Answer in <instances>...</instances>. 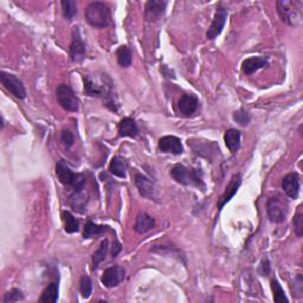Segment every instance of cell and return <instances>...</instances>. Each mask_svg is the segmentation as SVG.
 I'll return each mask as SVG.
<instances>
[{"instance_id":"4dcf8cb0","label":"cell","mask_w":303,"mask_h":303,"mask_svg":"<svg viewBox=\"0 0 303 303\" xmlns=\"http://www.w3.org/2000/svg\"><path fill=\"white\" fill-rule=\"evenodd\" d=\"M70 199H71L70 201H71L73 209L80 212H83V209H85V204H87V199L83 196L82 191H75Z\"/></svg>"},{"instance_id":"3957f363","label":"cell","mask_w":303,"mask_h":303,"mask_svg":"<svg viewBox=\"0 0 303 303\" xmlns=\"http://www.w3.org/2000/svg\"><path fill=\"white\" fill-rule=\"evenodd\" d=\"M303 3L300 0H279L277 2V12L282 22L290 26H297L302 22Z\"/></svg>"},{"instance_id":"5bb4252c","label":"cell","mask_w":303,"mask_h":303,"mask_svg":"<svg viewBox=\"0 0 303 303\" xmlns=\"http://www.w3.org/2000/svg\"><path fill=\"white\" fill-rule=\"evenodd\" d=\"M199 108V100L196 95L185 94L178 101V110L182 116H192Z\"/></svg>"},{"instance_id":"44dd1931","label":"cell","mask_w":303,"mask_h":303,"mask_svg":"<svg viewBox=\"0 0 303 303\" xmlns=\"http://www.w3.org/2000/svg\"><path fill=\"white\" fill-rule=\"evenodd\" d=\"M127 166V161L122 157H114L109 164V171L112 176L118 178H126Z\"/></svg>"},{"instance_id":"d6986e66","label":"cell","mask_w":303,"mask_h":303,"mask_svg":"<svg viewBox=\"0 0 303 303\" xmlns=\"http://www.w3.org/2000/svg\"><path fill=\"white\" fill-rule=\"evenodd\" d=\"M139 128L133 119L124 118L119 123V135L122 138H137Z\"/></svg>"},{"instance_id":"ba28073f","label":"cell","mask_w":303,"mask_h":303,"mask_svg":"<svg viewBox=\"0 0 303 303\" xmlns=\"http://www.w3.org/2000/svg\"><path fill=\"white\" fill-rule=\"evenodd\" d=\"M229 11L226 7L224 6H218L216 10V13L213 15L212 23L210 25V28L206 32V38L210 41L215 40L219 36V34L223 32V29L225 26V23H226Z\"/></svg>"},{"instance_id":"603a6c76","label":"cell","mask_w":303,"mask_h":303,"mask_svg":"<svg viewBox=\"0 0 303 303\" xmlns=\"http://www.w3.org/2000/svg\"><path fill=\"white\" fill-rule=\"evenodd\" d=\"M116 60L121 68H129L133 62V56H131L130 49L127 45H121L116 51Z\"/></svg>"},{"instance_id":"7a4b0ae2","label":"cell","mask_w":303,"mask_h":303,"mask_svg":"<svg viewBox=\"0 0 303 303\" xmlns=\"http://www.w3.org/2000/svg\"><path fill=\"white\" fill-rule=\"evenodd\" d=\"M169 174L178 184L184 186H194V187L205 190L203 173L200 169L187 168L184 165H176L171 169Z\"/></svg>"},{"instance_id":"484cf974","label":"cell","mask_w":303,"mask_h":303,"mask_svg":"<svg viewBox=\"0 0 303 303\" xmlns=\"http://www.w3.org/2000/svg\"><path fill=\"white\" fill-rule=\"evenodd\" d=\"M102 99H103L104 106H106L108 109L114 111V112L119 110V102H118V99H116V96L114 94V91H112V84L111 83L109 85H107V89H106V91H104Z\"/></svg>"},{"instance_id":"8d00e7d4","label":"cell","mask_w":303,"mask_h":303,"mask_svg":"<svg viewBox=\"0 0 303 303\" xmlns=\"http://www.w3.org/2000/svg\"><path fill=\"white\" fill-rule=\"evenodd\" d=\"M120 251H121V244H120L118 240H115L114 244H112V250H111L112 258H115Z\"/></svg>"},{"instance_id":"7402d4cb","label":"cell","mask_w":303,"mask_h":303,"mask_svg":"<svg viewBox=\"0 0 303 303\" xmlns=\"http://www.w3.org/2000/svg\"><path fill=\"white\" fill-rule=\"evenodd\" d=\"M84 82V94L88 96H101L102 97L104 91L107 89V84L104 82V88H101L100 85H97L94 81L91 80L90 76H84L83 77Z\"/></svg>"},{"instance_id":"ac0fdd59","label":"cell","mask_w":303,"mask_h":303,"mask_svg":"<svg viewBox=\"0 0 303 303\" xmlns=\"http://www.w3.org/2000/svg\"><path fill=\"white\" fill-rule=\"evenodd\" d=\"M155 226V219L146 212H140L137 216L134 224V230L140 235L147 234Z\"/></svg>"},{"instance_id":"f1b7e54d","label":"cell","mask_w":303,"mask_h":303,"mask_svg":"<svg viewBox=\"0 0 303 303\" xmlns=\"http://www.w3.org/2000/svg\"><path fill=\"white\" fill-rule=\"evenodd\" d=\"M62 5V12H63V17L67 21L71 22L77 14V3L73 0H63L61 3Z\"/></svg>"},{"instance_id":"d4e9b609","label":"cell","mask_w":303,"mask_h":303,"mask_svg":"<svg viewBox=\"0 0 303 303\" xmlns=\"http://www.w3.org/2000/svg\"><path fill=\"white\" fill-rule=\"evenodd\" d=\"M62 219H63V223H64V230L67 231L68 234H75V232L80 230L79 220L75 218V216H73L71 212L69 211L62 212Z\"/></svg>"},{"instance_id":"1f68e13d","label":"cell","mask_w":303,"mask_h":303,"mask_svg":"<svg viewBox=\"0 0 303 303\" xmlns=\"http://www.w3.org/2000/svg\"><path fill=\"white\" fill-rule=\"evenodd\" d=\"M80 291L84 298H89L92 294V282L89 276H82L80 279Z\"/></svg>"},{"instance_id":"8fae6325","label":"cell","mask_w":303,"mask_h":303,"mask_svg":"<svg viewBox=\"0 0 303 303\" xmlns=\"http://www.w3.org/2000/svg\"><path fill=\"white\" fill-rule=\"evenodd\" d=\"M158 148L162 153H171L174 155H179L184 153V147L179 138L174 137V135H166L162 137L158 142Z\"/></svg>"},{"instance_id":"2e32d148","label":"cell","mask_w":303,"mask_h":303,"mask_svg":"<svg viewBox=\"0 0 303 303\" xmlns=\"http://www.w3.org/2000/svg\"><path fill=\"white\" fill-rule=\"evenodd\" d=\"M240 185H242V176H240V174H236V176L232 177L231 181L229 182L226 190H225V192L223 196H221L218 205H217V206H218V210L223 209L225 206V204L231 200V198L235 196L237 191H238Z\"/></svg>"},{"instance_id":"8992f818","label":"cell","mask_w":303,"mask_h":303,"mask_svg":"<svg viewBox=\"0 0 303 303\" xmlns=\"http://www.w3.org/2000/svg\"><path fill=\"white\" fill-rule=\"evenodd\" d=\"M56 97L60 106L64 110L70 112H76L80 109V100L76 96L75 91L67 84H60L56 89Z\"/></svg>"},{"instance_id":"ffe728a7","label":"cell","mask_w":303,"mask_h":303,"mask_svg":"<svg viewBox=\"0 0 303 303\" xmlns=\"http://www.w3.org/2000/svg\"><path fill=\"white\" fill-rule=\"evenodd\" d=\"M240 131L237 129H229L225 131L224 135V140H225V145H226L228 149L231 152V153H236L238 152L240 148Z\"/></svg>"},{"instance_id":"836d02e7","label":"cell","mask_w":303,"mask_h":303,"mask_svg":"<svg viewBox=\"0 0 303 303\" xmlns=\"http://www.w3.org/2000/svg\"><path fill=\"white\" fill-rule=\"evenodd\" d=\"M24 300V295H23L22 290L18 288H13L10 291H7L5 296L3 298L4 303H13V302H19Z\"/></svg>"},{"instance_id":"d590c367","label":"cell","mask_w":303,"mask_h":303,"mask_svg":"<svg viewBox=\"0 0 303 303\" xmlns=\"http://www.w3.org/2000/svg\"><path fill=\"white\" fill-rule=\"evenodd\" d=\"M61 141L63 142V145L67 148H71L73 142H75V138H73V134L69 129H63L61 131Z\"/></svg>"},{"instance_id":"9c48e42d","label":"cell","mask_w":303,"mask_h":303,"mask_svg":"<svg viewBox=\"0 0 303 303\" xmlns=\"http://www.w3.org/2000/svg\"><path fill=\"white\" fill-rule=\"evenodd\" d=\"M124 277H126V271L122 267L111 266L103 271L101 276V283L107 288H114L123 282Z\"/></svg>"},{"instance_id":"4316f807","label":"cell","mask_w":303,"mask_h":303,"mask_svg":"<svg viewBox=\"0 0 303 303\" xmlns=\"http://www.w3.org/2000/svg\"><path fill=\"white\" fill-rule=\"evenodd\" d=\"M58 298V285L55 282L50 283L46 288L43 290L40 302L45 303H55Z\"/></svg>"},{"instance_id":"cb8c5ba5","label":"cell","mask_w":303,"mask_h":303,"mask_svg":"<svg viewBox=\"0 0 303 303\" xmlns=\"http://www.w3.org/2000/svg\"><path fill=\"white\" fill-rule=\"evenodd\" d=\"M107 231H109L108 226H102V225H97L95 223H92V221H88L87 225H85V228H84L83 238L84 239L95 238V237L102 235Z\"/></svg>"},{"instance_id":"83f0119b","label":"cell","mask_w":303,"mask_h":303,"mask_svg":"<svg viewBox=\"0 0 303 303\" xmlns=\"http://www.w3.org/2000/svg\"><path fill=\"white\" fill-rule=\"evenodd\" d=\"M108 248H109V242H108V239H104L101 242L99 249L94 252V255H92V264H94V269H96V268L99 267V264L102 263L104 259H106Z\"/></svg>"},{"instance_id":"30bf717a","label":"cell","mask_w":303,"mask_h":303,"mask_svg":"<svg viewBox=\"0 0 303 303\" xmlns=\"http://www.w3.org/2000/svg\"><path fill=\"white\" fill-rule=\"evenodd\" d=\"M69 52L72 62H82L87 55V46L82 40L79 28H73L72 30V41L70 44Z\"/></svg>"},{"instance_id":"9a60e30c","label":"cell","mask_w":303,"mask_h":303,"mask_svg":"<svg viewBox=\"0 0 303 303\" xmlns=\"http://www.w3.org/2000/svg\"><path fill=\"white\" fill-rule=\"evenodd\" d=\"M134 184L139 190L140 194L145 198H149V199H154L155 198V186L149 178H147L143 174H135L134 177Z\"/></svg>"},{"instance_id":"277c9868","label":"cell","mask_w":303,"mask_h":303,"mask_svg":"<svg viewBox=\"0 0 303 303\" xmlns=\"http://www.w3.org/2000/svg\"><path fill=\"white\" fill-rule=\"evenodd\" d=\"M56 174L62 185L72 187L73 191H82L85 185V177L81 173H75L63 160L56 165Z\"/></svg>"},{"instance_id":"e0dca14e","label":"cell","mask_w":303,"mask_h":303,"mask_svg":"<svg viewBox=\"0 0 303 303\" xmlns=\"http://www.w3.org/2000/svg\"><path fill=\"white\" fill-rule=\"evenodd\" d=\"M269 67V62L266 57H250L247 58L242 64V70L247 76H250L258 70Z\"/></svg>"},{"instance_id":"7c38bea8","label":"cell","mask_w":303,"mask_h":303,"mask_svg":"<svg viewBox=\"0 0 303 303\" xmlns=\"http://www.w3.org/2000/svg\"><path fill=\"white\" fill-rule=\"evenodd\" d=\"M282 188L287 196L291 198V199H297L301 188L300 176L297 173L287 174L282 180Z\"/></svg>"},{"instance_id":"e575fe53","label":"cell","mask_w":303,"mask_h":303,"mask_svg":"<svg viewBox=\"0 0 303 303\" xmlns=\"http://www.w3.org/2000/svg\"><path fill=\"white\" fill-rule=\"evenodd\" d=\"M234 120H235V122L239 124V126L245 127V126H248L249 122H250L251 118H250V114H249L245 109L240 108L239 110L234 112Z\"/></svg>"},{"instance_id":"74e56055","label":"cell","mask_w":303,"mask_h":303,"mask_svg":"<svg viewBox=\"0 0 303 303\" xmlns=\"http://www.w3.org/2000/svg\"><path fill=\"white\" fill-rule=\"evenodd\" d=\"M261 268L264 270L263 273H262L263 276H268V275H269V273H270V266H269V262H268V261H263Z\"/></svg>"},{"instance_id":"d6a6232c","label":"cell","mask_w":303,"mask_h":303,"mask_svg":"<svg viewBox=\"0 0 303 303\" xmlns=\"http://www.w3.org/2000/svg\"><path fill=\"white\" fill-rule=\"evenodd\" d=\"M294 231L297 237H302L303 234V212H302V206L297 207V211L295 213L294 220Z\"/></svg>"},{"instance_id":"5b68a950","label":"cell","mask_w":303,"mask_h":303,"mask_svg":"<svg viewBox=\"0 0 303 303\" xmlns=\"http://www.w3.org/2000/svg\"><path fill=\"white\" fill-rule=\"evenodd\" d=\"M289 211V204L281 194H275L267 201L268 218L271 223L281 224L286 220Z\"/></svg>"},{"instance_id":"f546056e","label":"cell","mask_w":303,"mask_h":303,"mask_svg":"<svg viewBox=\"0 0 303 303\" xmlns=\"http://www.w3.org/2000/svg\"><path fill=\"white\" fill-rule=\"evenodd\" d=\"M271 290L274 294V301L276 303H288V298H287L285 290H283L282 286L279 285L277 279H271Z\"/></svg>"},{"instance_id":"6da1fadb","label":"cell","mask_w":303,"mask_h":303,"mask_svg":"<svg viewBox=\"0 0 303 303\" xmlns=\"http://www.w3.org/2000/svg\"><path fill=\"white\" fill-rule=\"evenodd\" d=\"M84 15L87 22L97 29L107 28L111 24L110 9L107 4L101 2H92L85 7Z\"/></svg>"},{"instance_id":"4fadbf2b","label":"cell","mask_w":303,"mask_h":303,"mask_svg":"<svg viewBox=\"0 0 303 303\" xmlns=\"http://www.w3.org/2000/svg\"><path fill=\"white\" fill-rule=\"evenodd\" d=\"M167 2H160V0H149L147 2L145 7L146 19L149 22H157L164 17L166 12Z\"/></svg>"},{"instance_id":"52a82bcc","label":"cell","mask_w":303,"mask_h":303,"mask_svg":"<svg viewBox=\"0 0 303 303\" xmlns=\"http://www.w3.org/2000/svg\"><path fill=\"white\" fill-rule=\"evenodd\" d=\"M0 82H2L3 87L6 89L10 94H12L14 97H17L19 100H23L26 97V90L24 88V84L17 76L12 75V73L2 71L0 72Z\"/></svg>"}]
</instances>
